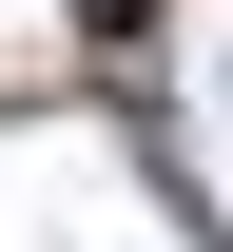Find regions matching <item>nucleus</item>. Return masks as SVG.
Returning a JSON list of instances; mask_svg holds the SVG:
<instances>
[{"label":"nucleus","mask_w":233,"mask_h":252,"mask_svg":"<svg viewBox=\"0 0 233 252\" xmlns=\"http://www.w3.org/2000/svg\"><path fill=\"white\" fill-rule=\"evenodd\" d=\"M78 39H156V0H78Z\"/></svg>","instance_id":"nucleus-1"}]
</instances>
